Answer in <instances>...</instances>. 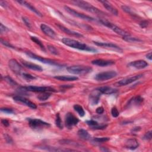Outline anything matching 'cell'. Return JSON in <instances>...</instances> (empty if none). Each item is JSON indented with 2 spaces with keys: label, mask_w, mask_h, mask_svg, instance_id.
Wrapping results in <instances>:
<instances>
[{
  "label": "cell",
  "mask_w": 152,
  "mask_h": 152,
  "mask_svg": "<svg viewBox=\"0 0 152 152\" xmlns=\"http://www.w3.org/2000/svg\"><path fill=\"white\" fill-rule=\"evenodd\" d=\"M62 42L64 45L68 46H69L72 48L77 49L79 50L87 51V52H95L97 51L96 49L92 47H90L84 43L80 42L79 41H77L76 40L71 39L68 38H63L62 39Z\"/></svg>",
  "instance_id": "obj_1"
},
{
  "label": "cell",
  "mask_w": 152,
  "mask_h": 152,
  "mask_svg": "<svg viewBox=\"0 0 152 152\" xmlns=\"http://www.w3.org/2000/svg\"><path fill=\"white\" fill-rule=\"evenodd\" d=\"M71 2L74 4L75 5L78 7L79 8L83 9L89 12H91L93 14H96L100 15H106L107 14L104 12L100 10L97 8L94 7L91 4H89L87 2L84 1H78V0H75L72 1Z\"/></svg>",
  "instance_id": "obj_2"
},
{
  "label": "cell",
  "mask_w": 152,
  "mask_h": 152,
  "mask_svg": "<svg viewBox=\"0 0 152 152\" xmlns=\"http://www.w3.org/2000/svg\"><path fill=\"white\" fill-rule=\"evenodd\" d=\"M67 71L71 74L84 75L88 74L92 71V68L89 66L85 65H72L66 68Z\"/></svg>",
  "instance_id": "obj_3"
},
{
  "label": "cell",
  "mask_w": 152,
  "mask_h": 152,
  "mask_svg": "<svg viewBox=\"0 0 152 152\" xmlns=\"http://www.w3.org/2000/svg\"><path fill=\"white\" fill-rule=\"evenodd\" d=\"M99 22L102 24H103V25L105 26L106 27L109 28L110 29L113 30L114 32H115L116 33H117L118 34H119L120 36H122V37L130 35L129 34V33L126 32L124 30L122 29L121 28L119 27L118 26H117L115 24H113V23H111V22H110V21H109L107 20H99Z\"/></svg>",
  "instance_id": "obj_4"
},
{
  "label": "cell",
  "mask_w": 152,
  "mask_h": 152,
  "mask_svg": "<svg viewBox=\"0 0 152 152\" xmlns=\"http://www.w3.org/2000/svg\"><path fill=\"white\" fill-rule=\"evenodd\" d=\"M20 90L22 91H33V92H38V93H43V92H55V90L51 87H38V86H21L19 88Z\"/></svg>",
  "instance_id": "obj_5"
},
{
  "label": "cell",
  "mask_w": 152,
  "mask_h": 152,
  "mask_svg": "<svg viewBox=\"0 0 152 152\" xmlns=\"http://www.w3.org/2000/svg\"><path fill=\"white\" fill-rule=\"evenodd\" d=\"M29 126L34 129H42L44 128L50 126V124L39 119L36 118H27Z\"/></svg>",
  "instance_id": "obj_6"
},
{
  "label": "cell",
  "mask_w": 152,
  "mask_h": 152,
  "mask_svg": "<svg viewBox=\"0 0 152 152\" xmlns=\"http://www.w3.org/2000/svg\"><path fill=\"white\" fill-rule=\"evenodd\" d=\"M64 9L65 10V11L68 12L69 14H71V15L75 17H77V18H80L81 19L88 21H94L95 19L90 16H88L87 15L84 14L83 13H80L75 10H74V9L68 7V6H64Z\"/></svg>",
  "instance_id": "obj_7"
},
{
  "label": "cell",
  "mask_w": 152,
  "mask_h": 152,
  "mask_svg": "<svg viewBox=\"0 0 152 152\" xmlns=\"http://www.w3.org/2000/svg\"><path fill=\"white\" fill-rule=\"evenodd\" d=\"M117 75V72L115 71H107L99 72L96 75L94 79L99 81H103L112 79Z\"/></svg>",
  "instance_id": "obj_8"
},
{
  "label": "cell",
  "mask_w": 152,
  "mask_h": 152,
  "mask_svg": "<svg viewBox=\"0 0 152 152\" xmlns=\"http://www.w3.org/2000/svg\"><path fill=\"white\" fill-rule=\"evenodd\" d=\"M26 54L30 58H32V59H36V60H37L42 63H44V64H50V65H56V66H61V65L60 64H59L58 63L51 60V59H46V58H43L40 56H39V55H37L34 53H33V52H26Z\"/></svg>",
  "instance_id": "obj_9"
},
{
  "label": "cell",
  "mask_w": 152,
  "mask_h": 152,
  "mask_svg": "<svg viewBox=\"0 0 152 152\" xmlns=\"http://www.w3.org/2000/svg\"><path fill=\"white\" fill-rule=\"evenodd\" d=\"M142 76H143L142 74H138V75H134V76H131L130 77L125 78L124 79H122V80L116 82L114 84V86H116V87H121V86H126V85L129 84L135 81L136 80L142 78Z\"/></svg>",
  "instance_id": "obj_10"
},
{
  "label": "cell",
  "mask_w": 152,
  "mask_h": 152,
  "mask_svg": "<svg viewBox=\"0 0 152 152\" xmlns=\"http://www.w3.org/2000/svg\"><path fill=\"white\" fill-rule=\"evenodd\" d=\"M78 122V119L72 113L68 112L66 114L65 118V124L67 128H71L73 126L76 125Z\"/></svg>",
  "instance_id": "obj_11"
},
{
  "label": "cell",
  "mask_w": 152,
  "mask_h": 152,
  "mask_svg": "<svg viewBox=\"0 0 152 152\" xmlns=\"http://www.w3.org/2000/svg\"><path fill=\"white\" fill-rule=\"evenodd\" d=\"M93 43L98 46L105 48H107V49H110L114 50L119 52H122V49L119 46H118L116 45H115L114 43H112L101 42H96V41H93Z\"/></svg>",
  "instance_id": "obj_12"
},
{
  "label": "cell",
  "mask_w": 152,
  "mask_h": 152,
  "mask_svg": "<svg viewBox=\"0 0 152 152\" xmlns=\"http://www.w3.org/2000/svg\"><path fill=\"white\" fill-rule=\"evenodd\" d=\"M8 66L10 69L16 74H20L22 69L21 66L15 59H11L8 61Z\"/></svg>",
  "instance_id": "obj_13"
},
{
  "label": "cell",
  "mask_w": 152,
  "mask_h": 152,
  "mask_svg": "<svg viewBox=\"0 0 152 152\" xmlns=\"http://www.w3.org/2000/svg\"><path fill=\"white\" fill-rule=\"evenodd\" d=\"M13 99H14V101H15L17 102H18V103H23L24 105H26V106H28V107H29L31 109H35L37 108V106H36V104H35V103L30 101L28 99H26L24 97L16 96L13 97Z\"/></svg>",
  "instance_id": "obj_14"
},
{
  "label": "cell",
  "mask_w": 152,
  "mask_h": 152,
  "mask_svg": "<svg viewBox=\"0 0 152 152\" xmlns=\"http://www.w3.org/2000/svg\"><path fill=\"white\" fill-rule=\"evenodd\" d=\"M101 94L102 93L97 89L94 90L90 93L89 100L91 105H96L99 103Z\"/></svg>",
  "instance_id": "obj_15"
},
{
  "label": "cell",
  "mask_w": 152,
  "mask_h": 152,
  "mask_svg": "<svg viewBox=\"0 0 152 152\" xmlns=\"http://www.w3.org/2000/svg\"><path fill=\"white\" fill-rule=\"evenodd\" d=\"M40 29L42 31V32L44 33L45 34H46V36L52 39H54L56 36L55 31L49 26L45 24H42L40 25Z\"/></svg>",
  "instance_id": "obj_16"
},
{
  "label": "cell",
  "mask_w": 152,
  "mask_h": 152,
  "mask_svg": "<svg viewBox=\"0 0 152 152\" xmlns=\"http://www.w3.org/2000/svg\"><path fill=\"white\" fill-rule=\"evenodd\" d=\"M128 65L137 69H142L147 67L148 65V64L146 61L144 60H137L131 62L128 64Z\"/></svg>",
  "instance_id": "obj_17"
},
{
  "label": "cell",
  "mask_w": 152,
  "mask_h": 152,
  "mask_svg": "<svg viewBox=\"0 0 152 152\" xmlns=\"http://www.w3.org/2000/svg\"><path fill=\"white\" fill-rule=\"evenodd\" d=\"M91 64L94 65H97L100 66H106L108 65H111L115 64V61L111 60H105L102 59H95L91 61Z\"/></svg>",
  "instance_id": "obj_18"
},
{
  "label": "cell",
  "mask_w": 152,
  "mask_h": 152,
  "mask_svg": "<svg viewBox=\"0 0 152 152\" xmlns=\"http://www.w3.org/2000/svg\"><path fill=\"white\" fill-rule=\"evenodd\" d=\"M17 2H18V4H20L21 5H23V6L26 7V8H27L30 11H31L32 12H34L36 15H39L40 17H42V13L39 11H38V10H37L34 6H33L29 2H27L25 1H17Z\"/></svg>",
  "instance_id": "obj_19"
},
{
  "label": "cell",
  "mask_w": 152,
  "mask_h": 152,
  "mask_svg": "<svg viewBox=\"0 0 152 152\" xmlns=\"http://www.w3.org/2000/svg\"><path fill=\"white\" fill-rule=\"evenodd\" d=\"M38 148H40L44 150H47L49 151H76V150H72V149H68V148H61L59 147H51V146H46V145H43V146H39Z\"/></svg>",
  "instance_id": "obj_20"
},
{
  "label": "cell",
  "mask_w": 152,
  "mask_h": 152,
  "mask_svg": "<svg viewBox=\"0 0 152 152\" xmlns=\"http://www.w3.org/2000/svg\"><path fill=\"white\" fill-rule=\"evenodd\" d=\"M56 26L59 27V28L60 30H61L63 32L69 34V35H71V36H75V37H83V35L81 34V33H78V32H76V31H72L71 30H69V28L65 27V26L61 25V24H56Z\"/></svg>",
  "instance_id": "obj_21"
},
{
  "label": "cell",
  "mask_w": 152,
  "mask_h": 152,
  "mask_svg": "<svg viewBox=\"0 0 152 152\" xmlns=\"http://www.w3.org/2000/svg\"><path fill=\"white\" fill-rule=\"evenodd\" d=\"M100 2L103 4L104 7L110 13L115 15H118V11L116 10V8H115L109 2L107 1H100Z\"/></svg>",
  "instance_id": "obj_22"
},
{
  "label": "cell",
  "mask_w": 152,
  "mask_h": 152,
  "mask_svg": "<svg viewBox=\"0 0 152 152\" xmlns=\"http://www.w3.org/2000/svg\"><path fill=\"white\" fill-rule=\"evenodd\" d=\"M139 145L138 141L135 138H130L126 141L125 143V147L126 148L130 150H135Z\"/></svg>",
  "instance_id": "obj_23"
},
{
  "label": "cell",
  "mask_w": 152,
  "mask_h": 152,
  "mask_svg": "<svg viewBox=\"0 0 152 152\" xmlns=\"http://www.w3.org/2000/svg\"><path fill=\"white\" fill-rule=\"evenodd\" d=\"M22 64L26 68H29L30 69L34 70V71H42L43 70V68L37 64L29 62L26 61H21Z\"/></svg>",
  "instance_id": "obj_24"
},
{
  "label": "cell",
  "mask_w": 152,
  "mask_h": 152,
  "mask_svg": "<svg viewBox=\"0 0 152 152\" xmlns=\"http://www.w3.org/2000/svg\"><path fill=\"white\" fill-rule=\"evenodd\" d=\"M102 94H111L113 93H115L117 91L116 89H115L113 88H112L109 86H103L97 88Z\"/></svg>",
  "instance_id": "obj_25"
},
{
  "label": "cell",
  "mask_w": 152,
  "mask_h": 152,
  "mask_svg": "<svg viewBox=\"0 0 152 152\" xmlns=\"http://www.w3.org/2000/svg\"><path fill=\"white\" fill-rule=\"evenodd\" d=\"M59 143L63 145H68L75 147H81L83 145L78 142L74 141L73 140H66V139H62L59 141Z\"/></svg>",
  "instance_id": "obj_26"
},
{
  "label": "cell",
  "mask_w": 152,
  "mask_h": 152,
  "mask_svg": "<svg viewBox=\"0 0 152 152\" xmlns=\"http://www.w3.org/2000/svg\"><path fill=\"white\" fill-rule=\"evenodd\" d=\"M54 78L64 81H72L77 80L78 78L76 76H70V75H56L54 77Z\"/></svg>",
  "instance_id": "obj_27"
},
{
  "label": "cell",
  "mask_w": 152,
  "mask_h": 152,
  "mask_svg": "<svg viewBox=\"0 0 152 152\" xmlns=\"http://www.w3.org/2000/svg\"><path fill=\"white\" fill-rule=\"evenodd\" d=\"M77 134L81 139L84 140H88L91 138V136L88 131L84 129H80L77 132Z\"/></svg>",
  "instance_id": "obj_28"
},
{
  "label": "cell",
  "mask_w": 152,
  "mask_h": 152,
  "mask_svg": "<svg viewBox=\"0 0 152 152\" xmlns=\"http://www.w3.org/2000/svg\"><path fill=\"white\" fill-rule=\"evenodd\" d=\"M123 39L124 40H125L126 42H132V43H140V42H142V40L140 39L139 38H137V37H131V35L123 37Z\"/></svg>",
  "instance_id": "obj_29"
},
{
  "label": "cell",
  "mask_w": 152,
  "mask_h": 152,
  "mask_svg": "<svg viewBox=\"0 0 152 152\" xmlns=\"http://www.w3.org/2000/svg\"><path fill=\"white\" fill-rule=\"evenodd\" d=\"M73 107H74V110L78 113V114L80 116L83 117V116H84L85 112H84V109L83 108V107L81 106H80V105H79L78 104H76L74 105Z\"/></svg>",
  "instance_id": "obj_30"
},
{
  "label": "cell",
  "mask_w": 152,
  "mask_h": 152,
  "mask_svg": "<svg viewBox=\"0 0 152 152\" xmlns=\"http://www.w3.org/2000/svg\"><path fill=\"white\" fill-rule=\"evenodd\" d=\"M30 39H31V40L33 42H34V43H36L40 48V49H41L42 50H43V51H45V52L46 51L45 48V46H44L43 43H42L37 37H35V36H31V37H30Z\"/></svg>",
  "instance_id": "obj_31"
},
{
  "label": "cell",
  "mask_w": 152,
  "mask_h": 152,
  "mask_svg": "<svg viewBox=\"0 0 152 152\" xmlns=\"http://www.w3.org/2000/svg\"><path fill=\"white\" fill-rule=\"evenodd\" d=\"M50 96V93H49L48 92H43V93H42L41 94H40L39 95H38L37 99L39 100L45 101V100H47L48 99H49Z\"/></svg>",
  "instance_id": "obj_32"
},
{
  "label": "cell",
  "mask_w": 152,
  "mask_h": 152,
  "mask_svg": "<svg viewBox=\"0 0 152 152\" xmlns=\"http://www.w3.org/2000/svg\"><path fill=\"white\" fill-rule=\"evenodd\" d=\"M110 140L109 137H95L93 138L92 141L97 143H102Z\"/></svg>",
  "instance_id": "obj_33"
},
{
  "label": "cell",
  "mask_w": 152,
  "mask_h": 152,
  "mask_svg": "<svg viewBox=\"0 0 152 152\" xmlns=\"http://www.w3.org/2000/svg\"><path fill=\"white\" fill-rule=\"evenodd\" d=\"M55 124L59 129H63V125L59 113H56V119H55Z\"/></svg>",
  "instance_id": "obj_34"
},
{
  "label": "cell",
  "mask_w": 152,
  "mask_h": 152,
  "mask_svg": "<svg viewBox=\"0 0 152 152\" xmlns=\"http://www.w3.org/2000/svg\"><path fill=\"white\" fill-rule=\"evenodd\" d=\"M121 8L123 10V11H124L127 14H128L131 15H132V16H135V14L133 10L129 7L126 6V5H122L121 7Z\"/></svg>",
  "instance_id": "obj_35"
},
{
  "label": "cell",
  "mask_w": 152,
  "mask_h": 152,
  "mask_svg": "<svg viewBox=\"0 0 152 152\" xmlns=\"http://www.w3.org/2000/svg\"><path fill=\"white\" fill-rule=\"evenodd\" d=\"M47 48H48V50H49V52L51 53H52L53 55H57L59 54V52L58 50V49L55 47H54L53 46H52V45H48Z\"/></svg>",
  "instance_id": "obj_36"
},
{
  "label": "cell",
  "mask_w": 152,
  "mask_h": 152,
  "mask_svg": "<svg viewBox=\"0 0 152 152\" xmlns=\"http://www.w3.org/2000/svg\"><path fill=\"white\" fill-rule=\"evenodd\" d=\"M4 80H5V81L7 83H8L11 86H15V85L17 84V83L14 80H12V78H11L8 75H7L5 77H4Z\"/></svg>",
  "instance_id": "obj_37"
},
{
  "label": "cell",
  "mask_w": 152,
  "mask_h": 152,
  "mask_svg": "<svg viewBox=\"0 0 152 152\" xmlns=\"http://www.w3.org/2000/svg\"><path fill=\"white\" fill-rule=\"evenodd\" d=\"M23 77L24 79L28 80V81H30V80H35L36 78V77L34 75H32L30 74H28V73H23Z\"/></svg>",
  "instance_id": "obj_38"
},
{
  "label": "cell",
  "mask_w": 152,
  "mask_h": 152,
  "mask_svg": "<svg viewBox=\"0 0 152 152\" xmlns=\"http://www.w3.org/2000/svg\"><path fill=\"white\" fill-rule=\"evenodd\" d=\"M133 102L135 104H140L143 102V98L140 96H137L133 99Z\"/></svg>",
  "instance_id": "obj_39"
},
{
  "label": "cell",
  "mask_w": 152,
  "mask_h": 152,
  "mask_svg": "<svg viewBox=\"0 0 152 152\" xmlns=\"http://www.w3.org/2000/svg\"><path fill=\"white\" fill-rule=\"evenodd\" d=\"M151 138H152V132L151 131H149L148 132H147L143 136L142 138L145 140H147V141H149V140H151Z\"/></svg>",
  "instance_id": "obj_40"
},
{
  "label": "cell",
  "mask_w": 152,
  "mask_h": 152,
  "mask_svg": "<svg viewBox=\"0 0 152 152\" xmlns=\"http://www.w3.org/2000/svg\"><path fill=\"white\" fill-rule=\"evenodd\" d=\"M111 114L112 115L113 117L114 118H116L119 116V112L118 110V109L116 107H113L111 109Z\"/></svg>",
  "instance_id": "obj_41"
},
{
  "label": "cell",
  "mask_w": 152,
  "mask_h": 152,
  "mask_svg": "<svg viewBox=\"0 0 152 152\" xmlns=\"http://www.w3.org/2000/svg\"><path fill=\"white\" fill-rule=\"evenodd\" d=\"M86 124H87L88 125L90 126L91 128H93V127H94V126H97V125H99V124H98V122H97V121H94V120H93V119L87 121H86Z\"/></svg>",
  "instance_id": "obj_42"
},
{
  "label": "cell",
  "mask_w": 152,
  "mask_h": 152,
  "mask_svg": "<svg viewBox=\"0 0 152 152\" xmlns=\"http://www.w3.org/2000/svg\"><path fill=\"white\" fill-rule=\"evenodd\" d=\"M8 31H9V28L8 27L4 26L2 23L0 24V33H1V34L5 33Z\"/></svg>",
  "instance_id": "obj_43"
},
{
  "label": "cell",
  "mask_w": 152,
  "mask_h": 152,
  "mask_svg": "<svg viewBox=\"0 0 152 152\" xmlns=\"http://www.w3.org/2000/svg\"><path fill=\"white\" fill-rule=\"evenodd\" d=\"M1 111L2 112H4L5 113H14V110L10 108H7V107H2L1 109Z\"/></svg>",
  "instance_id": "obj_44"
},
{
  "label": "cell",
  "mask_w": 152,
  "mask_h": 152,
  "mask_svg": "<svg viewBox=\"0 0 152 152\" xmlns=\"http://www.w3.org/2000/svg\"><path fill=\"white\" fill-rule=\"evenodd\" d=\"M1 43L2 45H5V46H7V47H8V48H12V49H14V48H15V47L13 46L11 44H10L9 42H7V41H5V40H4L2 39H1Z\"/></svg>",
  "instance_id": "obj_45"
},
{
  "label": "cell",
  "mask_w": 152,
  "mask_h": 152,
  "mask_svg": "<svg viewBox=\"0 0 152 152\" xmlns=\"http://www.w3.org/2000/svg\"><path fill=\"white\" fill-rule=\"evenodd\" d=\"M4 138L5 140L7 143H8V144H12L13 140H12V138L10 135H8L7 134L4 135Z\"/></svg>",
  "instance_id": "obj_46"
},
{
  "label": "cell",
  "mask_w": 152,
  "mask_h": 152,
  "mask_svg": "<svg viewBox=\"0 0 152 152\" xmlns=\"http://www.w3.org/2000/svg\"><path fill=\"white\" fill-rule=\"evenodd\" d=\"M22 20H23L24 23L25 24V25H26L27 27L31 28V24H30V21H29V20H28V19L27 18L23 17H22Z\"/></svg>",
  "instance_id": "obj_47"
},
{
  "label": "cell",
  "mask_w": 152,
  "mask_h": 152,
  "mask_svg": "<svg viewBox=\"0 0 152 152\" xmlns=\"http://www.w3.org/2000/svg\"><path fill=\"white\" fill-rule=\"evenodd\" d=\"M107 125H97L96 126L93 127L92 128L94 129H104L107 127Z\"/></svg>",
  "instance_id": "obj_48"
},
{
  "label": "cell",
  "mask_w": 152,
  "mask_h": 152,
  "mask_svg": "<svg viewBox=\"0 0 152 152\" xmlns=\"http://www.w3.org/2000/svg\"><path fill=\"white\" fill-rule=\"evenodd\" d=\"M148 22L147 20H143L140 23V26L142 28H146L148 26Z\"/></svg>",
  "instance_id": "obj_49"
},
{
  "label": "cell",
  "mask_w": 152,
  "mask_h": 152,
  "mask_svg": "<svg viewBox=\"0 0 152 152\" xmlns=\"http://www.w3.org/2000/svg\"><path fill=\"white\" fill-rule=\"evenodd\" d=\"M96 113H98V114H102L103 112H104V109L103 107L100 106V107H99L96 109Z\"/></svg>",
  "instance_id": "obj_50"
},
{
  "label": "cell",
  "mask_w": 152,
  "mask_h": 152,
  "mask_svg": "<svg viewBox=\"0 0 152 152\" xmlns=\"http://www.w3.org/2000/svg\"><path fill=\"white\" fill-rule=\"evenodd\" d=\"M1 123H2V125H3L4 126H8L10 125V122H9V121H8V120H7V119H5L1 120Z\"/></svg>",
  "instance_id": "obj_51"
},
{
  "label": "cell",
  "mask_w": 152,
  "mask_h": 152,
  "mask_svg": "<svg viewBox=\"0 0 152 152\" xmlns=\"http://www.w3.org/2000/svg\"><path fill=\"white\" fill-rule=\"evenodd\" d=\"M140 130H141V127L136 126V127H134L133 129H132L131 131L133 132H138V131H139Z\"/></svg>",
  "instance_id": "obj_52"
},
{
  "label": "cell",
  "mask_w": 152,
  "mask_h": 152,
  "mask_svg": "<svg viewBox=\"0 0 152 152\" xmlns=\"http://www.w3.org/2000/svg\"><path fill=\"white\" fill-rule=\"evenodd\" d=\"M0 4H1V5L2 7H4V8L7 6V2H6L5 1H0Z\"/></svg>",
  "instance_id": "obj_53"
},
{
  "label": "cell",
  "mask_w": 152,
  "mask_h": 152,
  "mask_svg": "<svg viewBox=\"0 0 152 152\" xmlns=\"http://www.w3.org/2000/svg\"><path fill=\"white\" fill-rule=\"evenodd\" d=\"M146 57L147 59H148L149 60H151L152 59V53L151 52H149L146 55Z\"/></svg>",
  "instance_id": "obj_54"
}]
</instances>
